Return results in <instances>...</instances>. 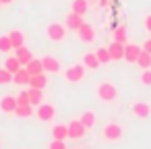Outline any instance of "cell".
<instances>
[{"instance_id": "cell-28", "label": "cell", "mask_w": 151, "mask_h": 149, "mask_svg": "<svg viewBox=\"0 0 151 149\" xmlns=\"http://www.w3.org/2000/svg\"><path fill=\"white\" fill-rule=\"evenodd\" d=\"M95 56H97V60H99L101 64H106V62L112 60V58H110V50H108V46H106V48H104V46L97 48V50H95Z\"/></svg>"}, {"instance_id": "cell-7", "label": "cell", "mask_w": 151, "mask_h": 149, "mask_svg": "<svg viewBox=\"0 0 151 149\" xmlns=\"http://www.w3.org/2000/svg\"><path fill=\"white\" fill-rule=\"evenodd\" d=\"M40 60H42L44 73H48V75H58V73H62V64H60L58 58H54V56H44V58H40Z\"/></svg>"}, {"instance_id": "cell-16", "label": "cell", "mask_w": 151, "mask_h": 149, "mask_svg": "<svg viewBox=\"0 0 151 149\" xmlns=\"http://www.w3.org/2000/svg\"><path fill=\"white\" fill-rule=\"evenodd\" d=\"M81 122H83V126L87 128V130H91L93 126H95V122H97V116H95V112L93 110H85L83 114H81V118H79Z\"/></svg>"}, {"instance_id": "cell-15", "label": "cell", "mask_w": 151, "mask_h": 149, "mask_svg": "<svg viewBox=\"0 0 151 149\" xmlns=\"http://www.w3.org/2000/svg\"><path fill=\"white\" fill-rule=\"evenodd\" d=\"M46 85H48V75H46V73H40V75H31V79H29V85H27V87L44 89Z\"/></svg>"}, {"instance_id": "cell-13", "label": "cell", "mask_w": 151, "mask_h": 149, "mask_svg": "<svg viewBox=\"0 0 151 149\" xmlns=\"http://www.w3.org/2000/svg\"><path fill=\"white\" fill-rule=\"evenodd\" d=\"M81 62H83L85 68H89V71H97V68L101 66V62L97 60L95 52H87V54H83V60H81Z\"/></svg>"}, {"instance_id": "cell-40", "label": "cell", "mask_w": 151, "mask_h": 149, "mask_svg": "<svg viewBox=\"0 0 151 149\" xmlns=\"http://www.w3.org/2000/svg\"><path fill=\"white\" fill-rule=\"evenodd\" d=\"M95 2H97V0H95Z\"/></svg>"}, {"instance_id": "cell-2", "label": "cell", "mask_w": 151, "mask_h": 149, "mask_svg": "<svg viewBox=\"0 0 151 149\" xmlns=\"http://www.w3.org/2000/svg\"><path fill=\"white\" fill-rule=\"evenodd\" d=\"M101 135H104V141L108 143H118L122 137H124V128L120 122H106L104 128H101Z\"/></svg>"}, {"instance_id": "cell-34", "label": "cell", "mask_w": 151, "mask_h": 149, "mask_svg": "<svg viewBox=\"0 0 151 149\" xmlns=\"http://www.w3.org/2000/svg\"><path fill=\"white\" fill-rule=\"evenodd\" d=\"M143 29H145L147 33H151V13L145 15V19H143Z\"/></svg>"}, {"instance_id": "cell-38", "label": "cell", "mask_w": 151, "mask_h": 149, "mask_svg": "<svg viewBox=\"0 0 151 149\" xmlns=\"http://www.w3.org/2000/svg\"><path fill=\"white\" fill-rule=\"evenodd\" d=\"M0 6H2V2H0Z\"/></svg>"}, {"instance_id": "cell-36", "label": "cell", "mask_w": 151, "mask_h": 149, "mask_svg": "<svg viewBox=\"0 0 151 149\" xmlns=\"http://www.w3.org/2000/svg\"><path fill=\"white\" fill-rule=\"evenodd\" d=\"M108 4H110V0H97V6L99 9H106Z\"/></svg>"}, {"instance_id": "cell-23", "label": "cell", "mask_w": 151, "mask_h": 149, "mask_svg": "<svg viewBox=\"0 0 151 149\" xmlns=\"http://www.w3.org/2000/svg\"><path fill=\"white\" fill-rule=\"evenodd\" d=\"M4 68H6L9 73H13V75H15V73H19V68H23V64L19 62V58H17V56H9V58H6V62H4Z\"/></svg>"}, {"instance_id": "cell-19", "label": "cell", "mask_w": 151, "mask_h": 149, "mask_svg": "<svg viewBox=\"0 0 151 149\" xmlns=\"http://www.w3.org/2000/svg\"><path fill=\"white\" fill-rule=\"evenodd\" d=\"M29 79H31V75H29V71H27L25 66L19 68V73L13 75V83H15V85H29Z\"/></svg>"}, {"instance_id": "cell-17", "label": "cell", "mask_w": 151, "mask_h": 149, "mask_svg": "<svg viewBox=\"0 0 151 149\" xmlns=\"http://www.w3.org/2000/svg\"><path fill=\"white\" fill-rule=\"evenodd\" d=\"M52 139L68 141V124H56V126H52Z\"/></svg>"}, {"instance_id": "cell-31", "label": "cell", "mask_w": 151, "mask_h": 149, "mask_svg": "<svg viewBox=\"0 0 151 149\" xmlns=\"http://www.w3.org/2000/svg\"><path fill=\"white\" fill-rule=\"evenodd\" d=\"M139 81H141V85H145V87H149V85H151V68H145V71L141 73V77H139Z\"/></svg>"}, {"instance_id": "cell-29", "label": "cell", "mask_w": 151, "mask_h": 149, "mask_svg": "<svg viewBox=\"0 0 151 149\" xmlns=\"http://www.w3.org/2000/svg\"><path fill=\"white\" fill-rule=\"evenodd\" d=\"M137 64H139L143 71H145V68H151V54L143 50V52H141V56H139V60H137Z\"/></svg>"}, {"instance_id": "cell-11", "label": "cell", "mask_w": 151, "mask_h": 149, "mask_svg": "<svg viewBox=\"0 0 151 149\" xmlns=\"http://www.w3.org/2000/svg\"><path fill=\"white\" fill-rule=\"evenodd\" d=\"M141 52H143V48H141V46H137V44H124V60H126V62L137 64V60H139Z\"/></svg>"}, {"instance_id": "cell-39", "label": "cell", "mask_w": 151, "mask_h": 149, "mask_svg": "<svg viewBox=\"0 0 151 149\" xmlns=\"http://www.w3.org/2000/svg\"><path fill=\"white\" fill-rule=\"evenodd\" d=\"M0 147H2V143H0Z\"/></svg>"}, {"instance_id": "cell-14", "label": "cell", "mask_w": 151, "mask_h": 149, "mask_svg": "<svg viewBox=\"0 0 151 149\" xmlns=\"http://www.w3.org/2000/svg\"><path fill=\"white\" fill-rule=\"evenodd\" d=\"M110 50V58L112 60H124V44H118V42H112L108 46Z\"/></svg>"}, {"instance_id": "cell-18", "label": "cell", "mask_w": 151, "mask_h": 149, "mask_svg": "<svg viewBox=\"0 0 151 149\" xmlns=\"http://www.w3.org/2000/svg\"><path fill=\"white\" fill-rule=\"evenodd\" d=\"M9 37H11V44H13L15 50L21 48V46H25V33H23L21 29H13V31L9 33Z\"/></svg>"}, {"instance_id": "cell-6", "label": "cell", "mask_w": 151, "mask_h": 149, "mask_svg": "<svg viewBox=\"0 0 151 149\" xmlns=\"http://www.w3.org/2000/svg\"><path fill=\"white\" fill-rule=\"evenodd\" d=\"M35 116L42 120V122H50L52 118H56V106L54 104H40L37 110H35Z\"/></svg>"}, {"instance_id": "cell-27", "label": "cell", "mask_w": 151, "mask_h": 149, "mask_svg": "<svg viewBox=\"0 0 151 149\" xmlns=\"http://www.w3.org/2000/svg\"><path fill=\"white\" fill-rule=\"evenodd\" d=\"M15 48H13V44H11V37L9 35H0V52L2 54H9V52H13Z\"/></svg>"}, {"instance_id": "cell-3", "label": "cell", "mask_w": 151, "mask_h": 149, "mask_svg": "<svg viewBox=\"0 0 151 149\" xmlns=\"http://www.w3.org/2000/svg\"><path fill=\"white\" fill-rule=\"evenodd\" d=\"M66 35H68V29H66L64 23H50V25L46 27V37H48V42L58 44V42H64Z\"/></svg>"}, {"instance_id": "cell-35", "label": "cell", "mask_w": 151, "mask_h": 149, "mask_svg": "<svg viewBox=\"0 0 151 149\" xmlns=\"http://www.w3.org/2000/svg\"><path fill=\"white\" fill-rule=\"evenodd\" d=\"M141 48H143L145 52H149V54H151V37H147V40L143 42V46H141Z\"/></svg>"}, {"instance_id": "cell-21", "label": "cell", "mask_w": 151, "mask_h": 149, "mask_svg": "<svg viewBox=\"0 0 151 149\" xmlns=\"http://www.w3.org/2000/svg\"><path fill=\"white\" fill-rule=\"evenodd\" d=\"M15 56L19 58V62H21L23 66H25V64H27V62H29V60L33 58V54H31V50H29V48H25V46H21V48H17V50H15Z\"/></svg>"}, {"instance_id": "cell-12", "label": "cell", "mask_w": 151, "mask_h": 149, "mask_svg": "<svg viewBox=\"0 0 151 149\" xmlns=\"http://www.w3.org/2000/svg\"><path fill=\"white\" fill-rule=\"evenodd\" d=\"M15 110H17V97L15 95H2L0 97V112L15 114Z\"/></svg>"}, {"instance_id": "cell-33", "label": "cell", "mask_w": 151, "mask_h": 149, "mask_svg": "<svg viewBox=\"0 0 151 149\" xmlns=\"http://www.w3.org/2000/svg\"><path fill=\"white\" fill-rule=\"evenodd\" d=\"M48 149H66V141H58V139H52Z\"/></svg>"}, {"instance_id": "cell-10", "label": "cell", "mask_w": 151, "mask_h": 149, "mask_svg": "<svg viewBox=\"0 0 151 149\" xmlns=\"http://www.w3.org/2000/svg\"><path fill=\"white\" fill-rule=\"evenodd\" d=\"M83 23H85V17H83V15H79V13H73V11H70V13L64 17V25H66V29H68V31H77Z\"/></svg>"}, {"instance_id": "cell-20", "label": "cell", "mask_w": 151, "mask_h": 149, "mask_svg": "<svg viewBox=\"0 0 151 149\" xmlns=\"http://www.w3.org/2000/svg\"><path fill=\"white\" fill-rule=\"evenodd\" d=\"M112 42H118V44H128V42H126V25H124V23H120V25L114 29V33H112Z\"/></svg>"}, {"instance_id": "cell-30", "label": "cell", "mask_w": 151, "mask_h": 149, "mask_svg": "<svg viewBox=\"0 0 151 149\" xmlns=\"http://www.w3.org/2000/svg\"><path fill=\"white\" fill-rule=\"evenodd\" d=\"M13 83V73H9L4 66L0 68V85H11Z\"/></svg>"}, {"instance_id": "cell-1", "label": "cell", "mask_w": 151, "mask_h": 149, "mask_svg": "<svg viewBox=\"0 0 151 149\" xmlns=\"http://www.w3.org/2000/svg\"><path fill=\"white\" fill-rule=\"evenodd\" d=\"M95 93H97V99H101L104 104H112L118 97V87L112 81H99L95 87Z\"/></svg>"}, {"instance_id": "cell-32", "label": "cell", "mask_w": 151, "mask_h": 149, "mask_svg": "<svg viewBox=\"0 0 151 149\" xmlns=\"http://www.w3.org/2000/svg\"><path fill=\"white\" fill-rule=\"evenodd\" d=\"M17 97V106H27V104H31L29 101V93L27 91H21L19 95H15Z\"/></svg>"}, {"instance_id": "cell-5", "label": "cell", "mask_w": 151, "mask_h": 149, "mask_svg": "<svg viewBox=\"0 0 151 149\" xmlns=\"http://www.w3.org/2000/svg\"><path fill=\"white\" fill-rule=\"evenodd\" d=\"M128 110H130V114L137 116L139 120L151 118V106H149L147 101H132V104L128 106Z\"/></svg>"}, {"instance_id": "cell-4", "label": "cell", "mask_w": 151, "mask_h": 149, "mask_svg": "<svg viewBox=\"0 0 151 149\" xmlns=\"http://www.w3.org/2000/svg\"><path fill=\"white\" fill-rule=\"evenodd\" d=\"M62 75H64V79H66L68 83H79V81H83V79H85V64H83V62L70 64Z\"/></svg>"}, {"instance_id": "cell-22", "label": "cell", "mask_w": 151, "mask_h": 149, "mask_svg": "<svg viewBox=\"0 0 151 149\" xmlns=\"http://www.w3.org/2000/svg\"><path fill=\"white\" fill-rule=\"evenodd\" d=\"M27 93H29V101H31L33 108L42 104V99H44V89H33V87H29Z\"/></svg>"}, {"instance_id": "cell-37", "label": "cell", "mask_w": 151, "mask_h": 149, "mask_svg": "<svg viewBox=\"0 0 151 149\" xmlns=\"http://www.w3.org/2000/svg\"><path fill=\"white\" fill-rule=\"evenodd\" d=\"M0 2H2V4H11V2H13V0H0Z\"/></svg>"}, {"instance_id": "cell-24", "label": "cell", "mask_w": 151, "mask_h": 149, "mask_svg": "<svg viewBox=\"0 0 151 149\" xmlns=\"http://www.w3.org/2000/svg\"><path fill=\"white\" fill-rule=\"evenodd\" d=\"M25 68L29 71V75H40V73H44V66H42V60H40V58H31V60L25 64Z\"/></svg>"}, {"instance_id": "cell-9", "label": "cell", "mask_w": 151, "mask_h": 149, "mask_svg": "<svg viewBox=\"0 0 151 149\" xmlns=\"http://www.w3.org/2000/svg\"><path fill=\"white\" fill-rule=\"evenodd\" d=\"M77 37H79L83 44H93V42H95V29H93L89 23H83V25L77 29Z\"/></svg>"}, {"instance_id": "cell-26", "label": "cell", "mask_w": 151, "mask_h": 149, "mask_svg": "<svg viewBox=\"0 0 151 149\" xmlns=\"http://www.w3.org/2000/svg\"><path fill=\"white\" fill-rule=\"evenodd\" d=\"M87 9H89V2L87 0H73V13H79V15H85L87 13Z\"/></svg>"}, {"instance_id": "cell-8", "label": "cell", "mask_w": 151, "mask_h": 149, "mask_svg": "<svg viewBox=\"0 0 151 149\" xmlns=\"http://www.w3.org/2000/svg\"><path fill=\"white\" fill-rule=\"evenodd\" d=\"M85 135H87V128L83 126L81 120H73V122H68V139H70V141H81Z\"/></svg>"}, {"instance_id": "cell-25", "label": "cell", "mask_w": 151, "mask_h": 149, "mask_svg": "<svg viewBox=\"0 0 151 149\" xmlns=\"http://www.w3.org/2000/svg\"><path fill=\"white\" fill-rule=\"evenodd\" d=\"M33 106L31 104H27V106H17V110H15V116H19V118H29V116H33Z\"/></svg>"}]
</instances>
